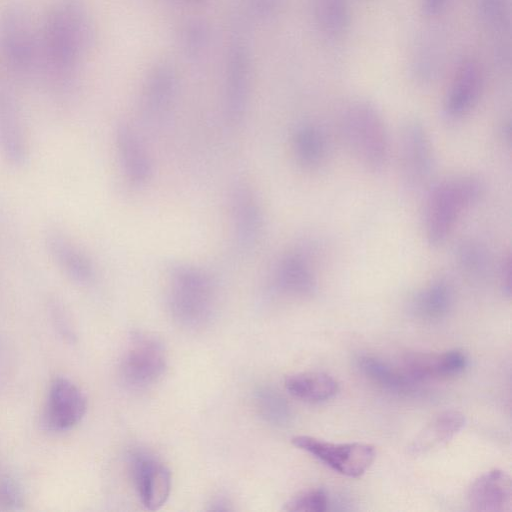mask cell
<instances>
[{
  "label": "cell",
  "instance_id": "obj_1",
  "mask_svg": "<svg viewBox=\"0 0 512 512\" xmlns=\"http://www.w3.org/2000/svg\"><path fill=\"white\" fill-rule=\"evenodd\" d=\"M482 193V182L470 175L448 178L431 185L423 217L427 243L432 247L443 244L461 215L478 202Z\"/></svg>",
  "mask_w": 512,
  "mask_h": 512
},
{
  "label": "cell",
  "instance_id": "obj_2",
  "mask_svg": "<svg viewBox=\"0 0 512 512\" xmlns=\"http://www.w3.org/2000/svg\"><path fill=\"white\" fill-rule=\"evenodd\" d=\"M168 307L173 319L182 327H205L216 308V289L212 278L203 270L178 264L170 272Z\"/></svg>",
  "mask_w": 512,
  "mask_h": 512
},
{
  "label": "cell",
  "instance_id": "obj_3",
  "mask_svg": "<svg viewBox=\"0 0 512 512\" xmlns=\"http://www.w3.org/2000/svg\"><path fill=\"white\" fill-rule=\"evenodd\" d=\"M340 127L355 158L370 171L381 170L387 161L389 142L384 121L375 105L364 99L353 100L342 112Z\"/></svg>",
  "mask_w": 512,
  "mask_h": 512
},
{
  "label": "cell",
  "instance_id": "obj_4",
  "mask_svg": "<svg viewBox=\"0 0 512 512\" xmlns=\"http://www.w3.org/2000/svg\"><path fill=\"white\" fill-rule=\"evenodd\" d=\"M292 443L334 471L353 478L363 475L376 457L374 446L367 443H333L307 435L293 437Z\"/></svg>",
  "mask_w": 512,
  "mask_h": 512
},
{
  "label": "cell",
  "instance_id": "obj_5",
  "mask_svg": "<svg viewBox=\"0 0 512 512\" xmlns=\"http://www.w3.org/2000/svg\"><path fill=\"white\" fill-rule=\"evenodd\" d=\"M434 153L430 137L417 120H408L401 128L399 138V164L401 178L412 191L424 188L434 170Z\"/></svg>",
  "mask_w": 512,
  "mask_h": 512
},
{
  "label": "cell",
  "instance_id": "obj_6",
  "mask_svg": "<svg viewBox=\"0 0 512 512\" xmlns=\"http://www.w3.org/2000/svg\"><path fill=\"white\" fill-rule=\"evenodd\" d=\"M167 359L161 343L147 335L133 336L120 362L122 381L132 389H145L164 374Z\"/></svg>",
  "mask_w": 512,
  "mask_h": 512
},
{
  "label": "cell",
  "instance_id": "obj_7",
  "mask_svg": "<svg viewBox=\"0 0 512 512\" xmlns=\"http://www.w3.org/2000/svg\"><path fill=\"white\" fill-rule=\"evenodd\" d=\"M86 410L87 400L81 389L69 379L57 377L49 387L43 424L50 431H67L82 420Z\"/></svg>",
  "mask_w": 512,
  "mask_h": 512
},
{
  "label": "cell",
  "instance_id": "obj_8",
  "mask_svg": "<svg viewBox=\"0 0 512 512\" xmlns=\"http://www.w3.org/2000/svg\"><path fill=\"white\" fill-rule=\"evenodd\" d=\"M130 469L135 490L140 502L147 510H158L171 491V473L165 464L144 452L134 453Z\"/></svg>",
  "mask_w": 512,
  "mask_h": 512
},
{
  "label": "cell",
  "instance_id": "obj_9",
  "mask_svg": "<svg viewBox=\"0 0 512 512\" xmlns=\"http://www.w3.org/2000/svg\"><path fill=\"white\" fill-rule=\"evenodd\" d=\"M484 85L482 67L474 58L457 66L444 99L443 110L451 120L466 116L478 103Z\"/></svg>",
  "mask_w": 512,
  "mask_h": 512
},
{
  "label": "cell",
  "instance_id": "obj_10",
  "mask_svg": "<svg viewBox=\"0 0 512 512\" xmlns=\"http://www.w3.org/2000/svg\"><path fill=\"white\" fill-rule=\"evenodd\" d=\"M466 366V355L455 349L442 353H408L403 357L401 369L416 383L456 376L462 373Z\"/></svg>",
  "mask_w": 512,
  "mask_h": 512
},
{
  "label": "cell",
  "instance_id": "obj_11",
  "mask_svg": "<svg viewBox=\"0 0 512 512\" xmlns=\"http://www.w3.org/2000/svg\"><path fill=\"white\" fill-rule=\"evenodd\" d=\"M467 499L473 511H510L512 507L510 476L500 469H493L482 474L471 484Z\"/></svg>",
  "mask_w": 512,
  "mask_h": 512
},
{
  "label": "cell",
  "instance_id": "obj_12",
  "mask_svg": "<svg viewBox=\"0 0 512 512\" xmlns=\"http://www.w3.org/2000/svg\"><path fill=\"white\" fill-rule=\"evenodd\" d=\"M48 253L59 269L79 285L91 284L96 271L90 257L64 234L53 231L46 236Z\"/></svg>",
  "mask_w": 512,
  "mask_h": 512
},
{
  "label": "cell",
  "instance_id": "obj_13",
  "mask_svg": "<svg viewBox=\"0 0 512 512\" xmlns=\"http://www.w3.org/2000/svg\"><path fill=\"white\" fill-rule=\"evenodd\" d=\"M231 210L235 235L240 245L250 247L259 239L263 229V213L253 189L238 182L231 194Z\"/></svg>",
  "mask_w": 512,
  "mask_h": 512
},
{
  "label": "cell",
  "instance_id": "obj_14",
  "mask_svg": "<svg viewBox=\"0 0 512 512\" xmlns=\"http://www.w3.org/2000/svg\"><path fill=\"white\" fill-rule=\"evenodd\" d=\"M274 286L278 292L288 296H311L316 290L317 281L308 257L301 251L285 255L276 267Z\"/></svg>",
  "mask_w": 512,
  "mask_h": 512
},
{
  "label": "cell",
  "instance_id": "obj_15",
  "mask_svg": "<svg viewBox=\"0 0 512 512\" xmlns=\"http://www.w3.org/2000/svg\"><path fill=\"white\" fill-rule=\"evenodd\" d=\"M0 151L10 165L21 167L29 157L25 128L13 101L0 99Z\"/></svg>",
  "mask_w": 512,
  "mask_h": 512
},
{
  "label": "cell",
  "instance_id": "obj_16",
  "mask_svg": "<svg viewBox=\"0 0 512 512\" xmlns=\"http://www.w3.org/2000/svg\"><path fill=\"white\" fill-rule=\"evenodd\" d=\"M116 145L126 178L136 186L146 184L152 175L150 159L136 133L127 125L116 131Z\"/></svg>",
  "mask_w": 512,
  "mask_h": 512
},
{
  "label": "cell",
  "instance_id": "obj_17",
  "mask_svg": "<svg viewBox=\"0 0 512 512\" xmlns=\"http://www.w3.org/2000/svg\"><path fill=\"white\" fill-rule=\"evenodd\" d=\"M465 425V417L456 410L439 413L416 436L409 449L412 454L426 453L453 438Z\"/></svg>",
  "mask_w": 512,
  "mask_h": 512
},
{
  "label": "cell",
  "instance_id": "obj_18",
  "mask_svg": "<svg viewBox=\"0 0 512 512\" xmlns=\"http://www.w3.org/2000/svg\"><path fill=\"white\" fill-rule=\"evenodd\" d=\"M285 388L293 397L310 403L324 402L336 395L339 386L329 374L309 371L288 376Z\"/></svg>",
  "mask_w": 512,
  "mask_h": 512
},
{
  "label": "cell",
  "instance_id": "obj_19",
  "mask_svg": "<svg viewBox=\"0 0 512 512\" xmlns=\"http://www.w3.org/2000/svg\"><path fill=\"white\" fill-rule=\"evenodd\" d=\"M297 162L307 169L321 166L327 157L328 144L323 131L313 124L299 126L292 138Z\"/></svg>",
  "mask_w": 512,
  "mask_h": 512
},
{
  "label": "cell",
  "instance_id": "obj_20",
  "mask_svg": "<svg viewBox=\"0 0 512 512\" xmlns=\"http://www.w3.org/2000/svg\"><path fill=\"white\" fill-rule=\"evenodd\" d=\"M475 7L483 29L504 51L505 40L509 41L511 31L510 0H475Z\"/></svg>",
  "mask_w": 512,
  "mask_h": 512
},
{
  "label": "cell",
  "instance_id": "obj_21",
  "mask_svg": "<svg viewBox=\"0 0 512 512\" xmlns=\"http://www.w3.org/2000/svg\"><path fill=\"white\" fill-rule=\"evenodd\" d=\"M453 291L445 279L433 281L422 289L413 300V310L424 320H439L443 318L452 305Z\"/></svg>",
  "mask_w": 512,
  "mask_h": 512
},
{
  "label": "cell",
  "instance_id": "obj_22",
  "mask_svg": "<svg viewBox=\"0 0 512 512\" xmlns=\"http://www.w3.org/2000/svg\"><path fill=\"white\" fill-rule=\"evenodd\" d=\"M359 367L370 381L390 391H409L415 384L401 368H395L377 357H361Z\"/></svg>",
  "mask_w": 512,
  "mask_h": 512
},
{
  "label": "cell",
  "instance_id": "obj_23",
  "mask_svg": "<svg viewBox=\"0 0 512 512\" xmlns=\"http://www.w3.org/2000/svg\"><path fill=\"white\" fill-rule=\"evenodd\" d=\"M315 16L321 31L330 37L342 35L350 23L348 0H316Z\"/></svg>",
  "mask_w": 512,
  "mask_h": 512
},
{
  "label": "cell",
  "instance_id": "obj_24",
  "mask_svg": "<svg viewBox=\"0 0 512 512\" xmlns=\"http://www.w3.org/2000/svg\"><path fill=\"white\" fill-rule=\"evenodd\" d=\"M256 406L267 422L283 424L289 417V407L285 399L271 388H261L256 392Z\"/></svg>",
  "mask_w": 512,
  "mask_h": 512
},
{
  "label": "cell",
  "instance_id": "obj_25",
  "mask_svg": "<svg viewBox=\"0 0 512 512\" xmlns=\"http://www.w3.org/2000/svg\"><path fill=\"white\" fill-rule=\"evenodd\" d=\"M329 499L322 488L302 491L285 504L283 509L290 512H324L328 509Z\"/></svg>",
  "mask_w": 512,
  "mask_h": 512
},
{
  "label": "cell",
  "instance_id": "obj_26",
  "mask_svg": "<svg viewBox=\"0 0 512 512\" xmlns=\"http://www.w3.org/2000/svg\"><path fill=\"white\" fill-rule=\"evenodd\" d=\"M457 264L471 273H480L486 269L488 257L486 250L472 241H463L456 250Z\"/></svg>",
  "mask_w": 512,
  "mask_h": 512
},
{
  "label": "cell",
  "instance_id": "obj_27",
  "mask_svg": "<svg viewBox=\"0 0 512 512\" xmlns=\"http://www.w3.org/2000/svg\"><path fill=\"white\" fill-rule=\"evenodd\" d=\"M172 85L169 79H160L154 82L146 97V109L150 115H159L169 104Z\"/></svg>",
  "mask_w": 512,
  "mask_h": 512
},
{
  "label": "cell",
  "instance_id": "obj_28",
  "mask_svg": "<svg viewBox=\"0 0 512 512\" xmlns=\"http://www.w3.org/2000/svg\"><path fill=\"white\" fill-rule=\"evenodd\" d=\"M23 504L19 485L10 477L0 480V506L5 510H18Z\"/></svg>",
  "mask_w": 512,
  "mask_h": 512
},
{
  "label": "cell",
  "instance_id": "obj_29",
  "mask_svg": "<svg viewBox=\"0 0 512 512\" xmlns=\"http://www.w3.org/2000/svg\"><path fill=\"white\" fill-rule=\"evenodd\" d=\"M499 279L502 291L507 296L511 294V256H504L499 265Z\"/></svg>",
  "mask_w": 512,
  "mask_h": 512
},
{
  "label": "cell",
  "instance_id": "obj_30",
  "mask_svg": "<svg viewBox=\"0 0 512 512\" xmlns=\"http://www.w3.org/2000/svg\"><path fill=\"white\" fill-rule=\"evenodd\" d=\"M449 0H421V11L426 16L439 14L447 5Z\"/></svg>",
  "mask_w": 512,
  "mask_h": 512
}]
</instances>
